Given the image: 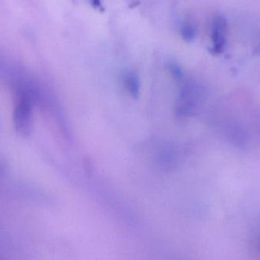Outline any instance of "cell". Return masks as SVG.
<instances>
[{
  "instance_id": "obj_1",
  "label": "cell",
  "mask_w": 260,
  "mask_h": 260,
  "mask_svg": "<svg viewBox=\"0 0 260 260\" xmlns=\"http://www.w3.org/2000/svg\"><path fill=\"white\" fill-rule=\"evenodd\" d=\"M14 123L16 131L23 136H28L32 131V110L30 101L23 98L14 112Z\"/></svg>"
},
{
  "instance_id": "obj_2",
  "label": "cell",
  "mask_w": 260,
  "mask_h": 260,
  "mask_svg": "<svg viewBox=\"0 0 260 260\" xmlns=\"http://www.w3.org/2000/svg\"><path fill=\"white\" fill-rule=\"evenodd\" d=\"M228 31V23L225 18L221 15H217L212 21V40L213 43L212 52L215 54H219L224 51L227 40L226 34Z\"/></svg>"
},
{
  "instance_id": "obj_3",
  "label": "cell",
  "mask_w": 260,
  "mask_h": 260,
  "mask_svg": "<svg viewBox=\"0 0 260 260\" xmlns=\"http://www.w3.org/2000/svg\"><path fill=\"white\" fill-rule=\"evenodd\" d=\"M124 82L129 93L135 97H137L140 88V82L137 74L134 72H127L124 76Z\"/></svg>"
},
{
  "instance_id": "obj_4",
  "label": "cell",
  "mask_w": 260,
  "mask_h": 260,
  "mask_svg": "<svg viewBox=\"0 0 260 260\" xmlns=\"http://www.w3.org/2000/svg\"><path fill=\"white\" fill-rule=\"evenodd\" d=\"M182 38L186 41H191L196 38L197 35V30L195 27L190 23L186 22L182 25L181 30H180Z\"/></svg>"
},
{
  "instance_id": "obj_5",
  "label": "cell",
  "mask_w": 260,
  "mask_h": 260,
  "mask_svg": "<svg viewBox=\"0 0 260 260\" xmlns=\"http://www.w3.org/2000/svg\"><path fill=\"white\" fill-rule=\"evenodd\" d=\"M168 67L170 73H171L174 77L177 78V79H180L182 76H183V72H182L181 68H180V66L176 64V63H170V64H168Z\"/></svg>"
},
{
  "instance_id": "obj_6",
  "label": "cell",
  "mask_w": 260,
  "mask_h": 260,
  "mask_svg": "<svg viewBox=\"0 0 260 260\" xmlns=\"http://www.w3.org/2000/svg\"><path fill=\"white\" fill-rule=\"evenodd\" d=\"M90 2H91V6H92L93 8H94V9H97L101 11L104 10L102 0H90Z\"/></svg>"
}]
</instances>
